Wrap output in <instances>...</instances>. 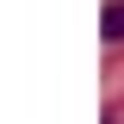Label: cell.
<instances>
[{
	"label": "cell",
	"instance_id": "6da1fadb",
	"mask_svg": "<svg viewBox=\"0 0 124 124\" xmlns=\"http://www.w3.org/2000/svg\"><path fill=\"white\" fill-rule=\"evenodd\" d=\"M106 37H124V6H112V13H106Z\"/></svg>",
	"mask_w": 124,
	"mask_h": 124
}]
</instances>
